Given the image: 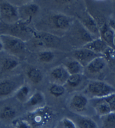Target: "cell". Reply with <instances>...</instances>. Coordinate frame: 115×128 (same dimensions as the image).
I'll return each instance as SVG.
<instances>
[{
  "label": "cell",
  "mask_w": 115,
  "mask_h": 128,
  "mask_svg": "<svg viewBox=\"0 0 115 128\" xmlns=\"http://www.w3.org/2000/svg\"><path fill=\"white\" fill-rule=\"evenodd\" d=\"M34 33L36 32L29 27V25L23 22L18 21L12 25H6L0 22V34H8L26 42L33 38Z\"/></svg>",
  "instance_id": "obj_1"
},
{
  "label": "cell",
  "mask_w": 115,
  "mask_h": 128,
  "mask_svg": "<svg viewBox=\"0 0 115 128\" xmlns=\"http://www.w3.org/2000/svg\"><path fill=\"white\" fill-rule=\"evenodd\" d=\"M3 51L8 55L13 56L18 59L24 58L26 57L27 45L26 42L18 38L8 36V34H0Z\"/></svg>",
  "instance_id": "obj_2"
},
{
  "label": "cell",
  "mask_w": 115,
  "mask_h": 128,
  "mask_svg": "<svg viewBox=\"0 0 115 128\" xmlns=\"http://www.w3.org/2000/svg\"><path fill=\"white\" fill-rule=\"evenodd\" d=\"M84 92L88 98L100 99L114 94L115 88L105 81L93 80L87 84Z\"/></svg>",
  "instance_id": "obj_3"
},
{
  "label": "cell",
  "mask_w": 115,
  "mask_h": 128,
  "mask_svg": "<svg viewBox=\"0 0 115 128\" xmlns=\"http://www.w3.org/2000/svg\"><path fill=\"white\" fill-rule=\"evenodd\" d=\"M46 25L49 29L48 33L54 34V32H65L72 26L73 19L62 13L50 15L45 20Z\"/></svg>",
  "instance_id": "obj_4"
},
{
  "label": "cell",
  "mask_w": 115,
  "mask_h": 128,
  "mask_svg": "<svg viewBox=\"0 0 115 128\" xmlns=\"http://www.w3.org/2000/svg\"><path fill=\"white\" fill-rule=\"evenodd\" d=\"M53 111L47 106L31 110L28 114L27 120L32 128H43L52 119Z\"/></svg>",
  "instance_id": "obj_5"
},
{
  "label": "cell",
  "mask_w": 115,
  "mask_h": 128,
  "mask_svg": "<svg viewBox=\"0 0 115 128\" xmlns=\"http://www.w3.org/2000/svg\"><path fill=\"white\" fill-rule=\"evenodd\" d=\"M23 84V78L16 75L0 80V99L7 98L15 94L18 88Z\"/></svg>",
  "instance_id": "obj_6"
},
{
  "label": "cell",
  "mask_w": 115,
  "mask_h": 128,
  "mask_svg": "<svg viewBox=\"0 0 115 128\" xmlns=\"http://www.w3.org/2000/svg\"><path fill=\"white\" fill-rule=\"evenodd\" d=\"M18 21V6L8 2H0V22L6 25H12Z\"/></svg>",
  "instance_id": "obj_7"
},
{
  "label": "cell",
  "mask_w": 115,
  "mask_h": 128,
  "mask_svg": "<svg viewBox=\"0 0 115 128\" xmlns=\"http://www.w3.org/2000/svg\"><path fill=\"white\" fill-rule=\"evenodd\" d=\"M58 38L52 34L41 32L34 33V36L30 41L34 48H44L54 45L58 42Z\"/></svg>",
  "instance_id": "obj_8"
},
{
  "label": "cell",
  "mask_w": 115,
  "mask_h": 128,
  "mask_svg": "<svg viewBox=\"0 0 115 128\" xmlns=\"http://www.w3.org/2000/svg\"><path fill=\"white\" fill-rule=\"evenodd\" d=\"M18 10L19 21L29 25L33 18L38 14L39 11V6L36 3L29 2L18 6Z\"/></svg>",
  "instance_id": "obj_9"
},
{
  "label": "cell",
  "mask_w": 115,
  "mask_h": 128,
  "mask_svg": "<svg viewBox=\"0 0 115 128\" xmlns=\"http://www.w3.org/2000/svg\"><path fill=\"white\" fill-rule=\"evenodd\" d=\"M88 104V98L84 94L78 93L71 98L68 103V108L76 114H82L87 110Z\"/></svg>",
  "instance_id": "obj_10"
},
{
  "label": "cell",
  "mask_w": 115,
  "mask_h": 128,
  "mask_svg": "<svg viewBox=\"0 0 115 128\" xmlns=\"http://www.w3.org/2000/svg\"><path fill=\"white\" fill-rule=\"evenodd\" d=\"M107 61L103 56H99L90 62L85 68L84 74H86L87 76H97L100 74L107 66Z\"/></svg>",
  "instance_id": "obj_11"
},
{
  "label": "cell",
  "mask_w": 115,
  "mask_h": 128,
  "mask_svg": "<svg viewBox=\"0 0 115 128\" xmlns=\"http://www.w3.org/2000/svg\"><path fill=\"white\" fill-rule=\"evenodd\" d=\"M79 22L82 24L84 28L93 36L94 38L100 37V32H99V26L98 22L95 18L92 16L90 12H86L84 14L79 17Z\"/></svg>",
  "instance_id": "obj_12"
},
{
  "label": "cell",
  "mask_w": 115,
  "mask_h": 128,
  "mask_svg": "<svg viewBox=\"0 0 115 128\" xmlns=\"http://www.w3.org/2000/svg\"><path fill=\"white\" fill-rule=\"evenodd\" d=\"M69 77L70 74L64 64L58 65L53 68L49 72L50 80L52 84H58L64 86Z\"/></svg>",
  "instance_id": "obj_13"
},
{
  "label": "cell",
  "mask_w": 115,
  "mask_h": 128,
  "mask_svg": "<svg viewBox=\"0 0 115 128\" xmlns=\"http://www.w3.org/2000/svg\"><path fill=\"white\" fill-rule=\"evenodd\" d=\"M101 55H99L94 52H92L88 48H85L84 47L79 48L74 51L73 52V57L74 59L78 61L79 63L82 64L84 68L90 62L93 61L97 57H99Z\"/></svg>",
  "instance_id": "obj_14"
},
{
  "label": "cell",
  "mask_w": 115,
  "mask_h": 128,
  "mask_svg": "<svg viewBox=\"0 0 115 128\" xmlns=\"http://www.w3.org/2000/svg\"><path fill=\"white\" fill-rule=\"evenodd\" d=\"M99 32H100V38L110 48L115 50V32L113 28L109 26L108 23L103 22L99 25Z\"/></svg>",
  "instance_id": "obj_15"
},
{
  "label": "cell",
  "mask_w": 115,
  "mask_h": 128,
  "mask_svg": "<svg viewBox=\"0 0 115 128\" xmlns=\"http://www.w3.org/2000/svg\"><path fill=\"white\" fill-rule=\"evenodd\" d=\"M86 76L84 74H73L70 75L68 78L67 82L64 85L65 89L70 90V91H74L80 89V88L86 87Z\"/></svg>",
  "instance_id": "obj_16"
},
{
  "label": "cell",
  "mask_w": 115,
  "mask_h": 128,
  "mask_svg": "<svg viewBox=\"0 0 115 128\" xmlns=\"http://www.w3.org/2000/svg\"><path fill=\"white\" fill-rule=\"evenodd\" d=\"M83 47L101 56H104V54L110 48L109 46L100 38H96L93 39L91 42L84 44Z\"/></svg>",
  "instance_id": "obj_17"
},
{
  "label": "cell",
  "mask_w": 115,
  "mask_h": 128,
  "mask_svg": "<svg viewBox=\"0 0 115 128\" xmlns=\"http://www.w3.org/2000/svg\"><path fill=\"white\" fill-rule=\"evenodd\" d=\"M25 104L27 108H32V110L42 108L46 105L44 94L40 90L34 91Z\"/></svg>",
  "instance_id": "obj_18"
},
{
  "label": "cell",
  "mask_w": 115,
  "mask_h": 128,
  "mask_svg": "<svg viewBox=\"0 0 115 128\" xmlns=\"http://www.w3.org/2000/svg\"><path fill=\"white\" fill-rule=\"evenodd\" d=\"M92 105H93L96 114L100 118L112 113L110 105L104 100V98L93 99L92 100Z\"/></svg>",
  "instance_id": "obj_19"
},
{
  "label": "cell",
  "mask_w": 115,
  "mask_h": 128,
  "mask_svg": "<svg viewBox=\"0 0 115 128\" xmlns=\"http://www.w3.org/2000/svg\"><path fill=\"white\" fill-rule=\"evenodd\" d=\"M19 64V61L16 58L8 55L3 58L0 63V69L2 72H9L13 71Z\"/></svg>",
  "instance_id": "obj_20"
},
{
  "label": "cell",
  "mask_w": 115,
  "mask_h": 128,
  "mask_svg": "<svg viewBox=\"0 0 115 128\" xmlns=\"http://www.w3.org/2000/svg\"><path fill=\"white\" fill-rule=\"evenodd\" d=\"M31 95V88L27 84H23L20 86L14 94L16 100L22 104H26Z\"/></svg>",
  "instance_id": "obj_21"
},
{
  "label": "cell",
  "mask_w": 115,
  "mask_h": 128,
  "mask_svg": "<svg viewBox=\"0 0 115 128\" xmlns=\"http://www.w3.org/2000/svg\"><path fill=\"white\" fill-rule=\"evenodd\" d=\"M26 75L28 80L34 84H39L43 79V74L42 71L39 68L34 66L28 67L26 70Z\"/></svg>",
  "instance_id": "obj_22"
},
{
  "label": "cell",
  "mask_w": 115,
  "mask_h": 128,
  "mask_svg": "<svg viewBox=\"0 0 115 128\" xmlns=\"http://www.w3.org/2000/svg\"><path fill=\"white\" fill-rule=\"evenodd\" d=\"M64 65L70 75L84 74V67L74 59L68 61Z\"/></svg>",
  "instance_id": "obj_23"
},
{
  "label": "cell",
  "mask_w": 115,
  "mask_h": 128,
  "mask_svg": "<svg viewBox=\"0 0 115 128\" xmlns=\"http://www.w3.org/2000/svg\"><path fill=\"white\" fill-rule=\"evenodd\" d=\"M17 115L16 110L12 106H5L0 110V120L8 121L14 120Z\"/></svg>",
  "instance_id": "obj_24"
},
{
  "label": "cell",
  "mask_w": 115,
  "mask_h": 128,
  "mask_svg": "<svg viewBox=\"0 0 115 128\" xmlns=\"http://www.w3.org/2000/svg\"><path fill=\"white\" fill-rule=\"evenodd\" d=\"M77 126L79 128H98L96 122L85 116H80L76 120Z\"/></svg>",
  "instance_id": "obj_25"
},
{
  "label": "cell",
  "mask_w": 115,
  "mask_h": 128,
  "mask_svg": "<svg viewBox=\"0 0 115 128\" xmlns=\"http://www.w3.org/2000/svg\"><path fill=\"white\" fill-rule=\"evenodd\" d=\"M38 59L42 63L48 64V63L52 62L54 59V54L51 50L44 49L38 52Z\"/></svg>",
  "instance_id": "obj_26"
},
{
  "label": "cell",
  "mask_w": 115,
  "mask_h": 128,
  "mask_svg": "<svg viewBox=\"0 0 115 128\" xmlns=\"http://www.w3.org/2000/svg\"><path fill=\"white\" fill-rule=\"evenodd\" d=\"M48 91H49V94L52 96L54 98H60L64 94L66 89L64 85L52 83L48 88Z\"/></svg>",
  "instance_id": "obj_27"
},
{
  "label": "cell",
  "mask_w": 115,
  "mask_h": 128,
  "mask_svg": "<svg viewBox=\"0 0 115 128\" xmlns=\"http://www.w3.org/2000/svg\"><path fill=\"white\" fill-rule=\"evenodd\" d=\"M103 128H115V112L101 118Z\"/></svg>",
  "instance_id": "obj_28"
},
{
  "label": "cell",
  "mask_w": 115,
  "mask_h": 128,
  "mask_svg": "<svg viewBox=\"0 0 115 128\" xmlns=\"http://www.w3.org/2000/svg\"><path fill=\"white\" fill-rule=\"evenodd\" d=\"M59 128H78L76 123L68 118H64L61 120Z\"/></svg>",
  "instance_id": "obj_29"
},
{
  "label": "cell",
  "mask_w": 115,
  "mask_h": 128,
  "mask_svg": "<svg viewBox=\"0 0 115 128\" xmlns=\"http://www.w3.org/2000/svg\"><path fill=\"white\" fill-rule=\"evenodd\" d=\"M14 128H32L26 119H16L13 121Z\"/></svg>",
  "instance_id": "obj_30"
},
{
  "label": "cell",
  "mask_w": 115,
  "mask_h": 128,
  "mask_svg": "<svg viewBox=\"0 0 115 128\" xmlns=\"http://www.w3.org/2000/svg\"><path fill=\"white\" fill-rule=\"evenodd\" d=\"M104 100L108 103V104L110 107L111 112H115V93L107 98H104Z\"/></svg>",
  "instance_id": "obj_31"
},
{
  "label": "cell",
  "mask_w": 115,
  "mask_h": 128,
  "mask_svg": "<svg viewBox=\"0 0 115 128\" xmlns=\"http://www.w3.org/2000/svg\"><path fill=\"white\" fill-rule=\"evenodd\" d=\"M108 24H109V26L113 28V30H114V32H115V19H113V18L110 19V21H109V22H108Z\"/></svg>",
  "instance_id": "obj_32"
},
{
  "label": "cell",
  "mask_w": 115,
  "mask_h": 128,
  "mask_svg": "<svg viewBox=\"0 0 115 128\" xmlns=\"http://www.w3.org/2000/svg\"><path fill=\"white\" fill-rule=\"evenodd\" d=\"M3 51V47H2V42L1 40V38H0V52Z\"/></svg>",
  "instance_id": "obj_33"
},
{
  "label": "cell",
  "mask_w": 115,
  "mask_h": 128,
  "mask_svg": "<svg viewBox=\"0 0 115 128\" xmlns=\"http://www.w3.org/2000/svg\"><path fill=\"white\" fill-rule=\"evenodd\" d=\"M6 128H14V126H7Z\"/></svg>",
  "instance_id": "obj_34"
},
{
  "label": "cell",
  "mask_w": 115,
  "mask_h": 128,
  "mask_svg": "<svg viewBox=\"0 0 115 128\" xmlns=\"http://www.w3.org/2000/svg\"><path fill=\"white\" fill-rule=\"evenodd\" d=\"M114 81H115V74H114Z\"/></svg>",
  "instance_id": "obj_35"
}]
</instances>
